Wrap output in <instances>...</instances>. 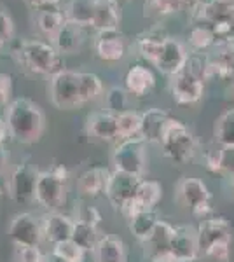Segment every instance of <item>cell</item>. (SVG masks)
<instances>
[{"instance_id": "cell-1", "label": "cell", "mask_w": 234, "mask_h": 262, "mask_svg": "<svg viewBox=\"0 0 234 262\" xmlns=\"http://www.w3.org/2000/svg\"><path fill=\"white\" fill-rule=\"evenodd\" d=\"M4 111V119L12 140L23 145H32L40 140L46 129V116L35 101L27 96H19L11 100Z\"/></svg>"}, {"instance_id": "cell-2", "label": "cell", "mask_w": 234, "mask_h": 262, "mask_svg": "<svg viewBox=\"0 0 234 262\" xmlns=\"http://www.w3.org/2000/svg\"><path fill=\"white\" fill-rule=\"evenodd\" d=\"M12 58L18 63L19 69L39 75H53L59 74L63 69L61 53L54 48L51 42L44 40H21L12 48Z\"/></svg>"}, {"instance_id": "cell-3", "label": "cell", "mask_w": 234, "mask_h": 262, "mask_svg": "<svg viewBox=\"0 0 234 262\" xmlns=\"http://www.w3.org/2000/svg\"><path fill=\"white\" fill-rule=\"evenodd\" d=\"M199 253L205 257L227 262L231 255V224L222 215H210L198 224Z\"/></svg>"}, {"instance_id": "cell-4", "label": "cell", "mask_w": 234, "mask_h": 262, "mask_svg": "<svg viewBox=\"0 0 234 262\" xmlns=\"http://www.w3.org/2000/svg\"><path fill=\"white\" fill-rule=\"evenodd\" d=\"M161 150L175 164H189L196 156V138L187 126L178 119H169L161 138Z\"/></svg>"}, {"instance_id": "cell-5", "label": "cell", "mask_w": 234, "mask_h": 262, "mask_svg": "<svg viewBox=\"0 0 234 262\" xmlns=\"http://www.w3.org/2000/svg\"><path fill=\"white\" fill-rule=\"evenodd\" d=\"M148 154H147V142L143 137H131L124 138L116 145L112 152V164L114 170L130 173L138 179H142L147 170Z\"/></svg>"}, {"instance_id": "cell-6", "label": "cell", "mask_w": 234, "mask_h": 262, "mask_svg": "<svg viewBox=\"0 0 234 262\" xmlns=\"http://www.w3.org/2000/svg\"><path fill=\"white\" fill-rule=\"evenodd\" d=\"M51 103L59 111H72L84 105L80 90V72L61 70L49 81Z\"/></svg>"}, {"instance_id": "cell-7", "label": "cell", "mask_w": 234, "mask_h": 262, "mask_svg": "<svg viewBox=\"0 0 234 262\" xmlns=\"http://www.w3.org/2000/svg\"><path fill=\"white\" fill-rule=\"evenodd\" d=\"M40 171L32 163H21L11 171L7 180V194L18 205H28L35 201L37 182Z\"/></svg>"}, {"instance_id": "cell-8", "label": "cell", "mask_w": 234, "mask_h": 262, "mask_svg": "<svg viewBox=\"0 0 234 262\" xmlns=\"http://www.w3.org/2000/svg\"><path fill=\"white\" fill-rule=\"evenodd\" d=\"M177 191H178V200L184 203L185 206H189L193 215L199 217L201 221L210 217L211 194L205 182L194 179V177H185V179L180 180Z\"/></svg>"}, {"instance_id": "cell-9", "label": "cell", "mask_w": 234, "mask_h": 262, "mask_svg": "<svg viewBox=\"0 0 234 262\" xmlns=\"http://www.w3.org/2000/svg\"><path fill=\"white\" fill-rule=\"evenodd\" d=\"M67 184L69 182L58 179L51 170L40 171L35 191V203H39L48 212H58L67 203V191H69Z\"/></svg>"}, {"instance_id": "cell-10", "label": "cell", "mask_w": 234, "mask_h": 262, "mask_svg": "<svg viewBox=\"0 0 234 262\" xmlns=\"http://www.w3.org/2000/svg\"><path fill=\"white\" fill-rule=\"evenodd\" d=\"M7 234H9L11 242L19 247H39L44 239L40 219L28 212L18 213L11 219Z\"/></svg>"}, {"instance_id": "cell-11", "label": "cell", "mask_w": 234, "mask_h": 262, "mask_svg": "<svg viewBox=\"0 0 234 262\" xmlns=\"http://www.w3.org/2000/svg\"><path fill=\"white\" fill-rule=\"evenodd\" d=\"M172 96L178 105H193L198 103L205 95V81L194 75L193 72L184 69L180 74L172 77Z\"/></svg>"}, {"instance_id": "cell-12", "label": "cell", "mask_w": 234, "mask_h": 262, "mask_svg": "<svg viewBox=\"0 0 234 262\" xmlns=\"http://www.w3.org/2000/svg\"><path fill=\"white\" fill-rule=\"evenodd\" d=\"M187 60H189V53H187L185 46L175 37H168L164 40L163 49H161V54L154 67L161 74L173 77L185 69Z\"/></svg>"}, {"instance_id": "cell-13", "label": "cell", "mask_w": 234, "mask_h": 262, "mask_svg": "<svg viewBox=\"0 0 234 262\" xmlns=\"http://www.w3.org/2000/svg\"><path fill=\"white\" fill-rule=\"evenodd\" d=\"M140 180L142 179L130 175V173L114 170L110 173V180L107 185V191H105V196H107L110 205L116 210H119L126 201L133 200Z\"/></svg>"}, {"instance_id": "cell-14", "label": "cell", "mask_w": 234, "mask_h": 262, "mask_svg": "<svg viewBox=\"0 0 234 262\" xmlns=\"http://www.w3.org/2000/svg\"><path fill=\"white\" fill-rule=\"evenodd\" d=\"M95 53L101 61L117 63L124 58L126 40L124 35L117 30H103L96 32L95 37Z\"/></svg>"}, {"instance_id": "cell-15", "label": "cell", "mask_w": 234, "mask_h": 262, "mask_svg": "<svg viewBox=\"0 0 234 262\" xmlns=\"http://www.w3.org/2000/svg\"><path fill=\"white\" fill-rule=\"evenodd\" d=\"M42 232L44 239L53 245L72 239V232L75 227V219L61 212H48L42 215Z\"/></svg>"}, {"instance_id": "cell-16", "label": "cell", "mask_w": 234, "mask_h": 262, "mask_svg": "<svg viewBox=\"0 0 234 262\" xmlns=\"http://www.w3.org/2000/svg\"><path fill=\"white\" fill-rule=\"evenodd\" d=\"M86 131L91 138L100 142H116L119 140L117 116L109 111L91 112L86 119Z\"/></svg>"}, {"instance_id": "cell-17", "label": "cell", "mask_w": 234, "mask_h": 262, "mask_svg": "<svg viewBox=\"0 0 234 262\" xmlns=\"http://www.w3.org/2000/svg\"><path fill=\"white\" fill-rule=\"evenodd\" d=\"M169 252L178 260H196L199 255L198 232L190 226L175 227V234L169 243Z\"/></svg>"}, {"instance_id": "cell-18", "label": "cell", "mask_w": 234, "mask_h": 262, "mask_svg": "<svg viewBox=\"0 0 234 262\" xmlns=\"http://www.w3.org/2000/svg\"><path fill=\"white\" fill-rule=\"evenodd\" d=\"M169 114L163 108L151 107L145 112H142V129L140 137L145 138L147 143H161V138L164 135V129L169 122Z\"/></svg>"}, {"instance_id": "cell-19", "label": "cell", "mask_w": 234, "mask_h": 262, "mask_svg": "<svg viewBox=\"0 0 234 262\" xmlns=\"http://www.w3.org/2000/svg\"><path fill=\"white\" fill-rule=\"evenodd\" d=\"M110 171L105 166H93L79 177L77 180V191L82 196L98 198L107 191V185L110 180Z\"/></svg>"}, {"instance_id": "cell-20", "label": "cell", "mask_w": 234, "mask_h": 262, "mask_svg": "<svg viewBox=\"0 0 234 262\" xmlns=\"http://www.w3.org/2000/svg\"><path fill=\"white\" fill-rule=\"evenodd\" d=\"M51 44L61 54H75L79 53L84 44V28L77 23L67 19L59 28L56 35L51 39Z\"/></svg>"}, {"instance_id": "cell-21", "label": "cell", "mask_w": 234, "mask_h": 262, "mask_svg": "<svg viewBox=\"0 0 234 262\" xmlns=\"http://www.w3.org/2000/svg\"><path fill=\"white\" fill-rule=\"evenodd\" d=\"M156 86V77L152 74V70L148 67L143 65H133L124 75V88L127 90L131 96H142L148 95L152 91V88Z\"/></svg>"}, {"instance_id": "cell-22", "label": "cell", "mask_w": 234, "mask_h": 262, "mask_svg": "<svg viewBox=\"0 0 234 262\" xmlns=\"http://www.w3.org/2000/svg\"><path fill=\"white\" fill-rule=\"evenodd\" d=\"M121 18L122 14L119 0H96L95 19H93V28L96 32L117 30Z\"/></svg>"}, {"instance_id": "cell-23", "label": "cell", "mask_w": 234, "mask_h": 262, "mask_svg": "<svg viewBox=\"0 0 234 262\" xmlns=\"http://www.w3.org/2000/svg\"><path fill=\"white\" fill-rule=\"evenodd\" d=\"M93 253L96 262H124L126 245L116 234H101Z\"/></svg>"}, {"instance_id": "cell-24", "label": "cell", "mask_w": 234, "mask_h": 262, "mask_svg": "<svg viewBox=\"0 0 234 262\" xmlns=\"http://www.w3.org/2000/svg\"><path fill=\"white\" fill-rule=\"evenodd\" d=\"M169 35H166L163 30H148L142 35H138L137 39V48L138 53L142 54V58H145L148 63L156 65L157 58L161 54V49H163L164 40L168 39Z\"/></svg>"}, {"instance_id": "cell-25", "label": "cell", "mask_w": 234, "mask_h": 262, "mask_svg": "<svg viewBox=\"0 0 234 262\" xmlns=\"http://www.w3.org/2000/svg\"><path fill=\"white\" fill-rule=\"evenodd\" d=\"M157 224H159V215L152 208V210H142V212L137 213L135 217H131L130 221H127V227L133 232L135 238H138L140 242L145 243L152 236Z\"/></svg>"}, {"instance_id": "cell-26", "label": "cell", "mask_w": 234, "mask_h": 262, "mask_svg": "<svg viewBox=\"0 0 234 262\" xmlns=\"http://www.w3.org/2000/svg\"><path fill=\"white\" fill-rule=\"evenodd\" d=\"M95 6L96 0H70L67 4L65 18L77 23L82 28H93V19H95Z\"/></svg>"}, {"instance_id": "cell-27", "label": "cell", "mask_w": 234, "mask_h": 262, "mask_svg": "<svg viewBox=\"0 0 234 262\" xmlns=\"http://www.w3.org/2000/svg\"><path fill=\"white\" fill-rule=\"evenodd\" d=\"M65 21H67L65 12H61L58 7L37 11V16H35L37 28H39V32L42 33V35L48 37V39H53V37L56 35L58 30L63 27Z\"/></svg>"}, {"instance_id": "cell-28", "label": "cell", "mask_w": 234, "mask_h": 262, "mask_svg": "<svg viewBox=\"0 0 234 262\" xmlns=\"http://www.w3.org/2000/svg\"><path fill=\"white\" fill-rule=\"evenodd\" d=\"M189 48L194 53H201V51H208L215 46L217 37L210 25L206 23H196L189 30Z\"/></svg>"}, {"instance_id": "cell-29", "label": "cell", "mask_w": 234, "mask_h": 262, "mask_svg": "<svg viewBox=\"0 0 234 262\" xmlns=\"http://www.w3.org/2000/svg\"><path fill=\"white\" fill-rule=\"evenodd\" d=\"M135 198H137V201L143 206V208L152 210L157 203L161 201V198H163V187H161V184L156 180L142 179L138 182Z\"/></svg>"}, {"instance_id": "cell-30", "label": "cell", "mask_w": 234, "mask_h": 262, "mask_svg": "<svg viewBox=\"0 0 234 262\" xmlns=\"http://www.w3.org/2000/svg\"><path fill=\"white\" fill-rule=\"evenodd\" d=\"M173 234H175V227L169 226V224L164 221H159L154 232H152V236L145 242V245L148 247V255L157 253V252L169 250V243H172Z\"/></svg>"}, {"instance_id": "cell-31", "label": "cell", "mask_w": 234, "mask_h": 262, "mask_svg": "<svg viewBox=\"0 0 234 262\" xmlns=\"http://www.w3.org/2000/svg\"><path fill=\"white\" fill-rule=\"evenodd\" d=\"M215 142L222 147H234V108L220 114L215 121Z\"/></svg>"}, {"instance_id": "cell-32", "label": "cell", "mask_w": 234, "mask_h": 262, "mask_svg": "<svg viewBox=\"0 0 234 262\" xmlns=\"http://www.w3.org/2000/svg\"><path fill=\"white\" fill-rule=\"evenodd\" d=\"M100 232H98L96 226H91V224H84L75 221V227L74 232H72V239L79 245L82 250L86 252H95L96 243L100 239Z\"/></svg>"}, {"instance_id": "cell-33", "label": "cell", "mask_w": 234, "mask_h": 262, "mask_svg": "<svg viewBox=\"0 0 234 262\" xmlns=\"http://www.w3.org/2000/svg\"><path fill=\"white\" fill-rule=\"evenodd\" d=\"M117 126H119V140L131 137H140L142 129V114L137 111H126L117 116Z\"/></svg>"}, {"instance_id": "cell-34", "label": "cell", "mask_w": 234, "mask_h": 262, "mask_svg": "<svg viewBox=\"0 0 234 262\" xmlns=\"http://www.w3.org/2000/svg\"><path fill=\"white\" fill-rule=\"evenodd\" d=\"M182 7H185L182 0H145L143 4L145 16L151 18H164V16L175 14L182 11Z\"/></svg>"}, {"instance_id": "cell-35", "label": "cell", "mask_w": 234, "mask_h": 262, "mask_svg": "<svg viewBox=\"0 0 234 262\" xmlns=\"http://www.w3.org/2000/svg\"><path fill=\"white\" fill-rule=\"evenodd\" d=\"M127 105H130V93H127L126 88L114 86L105 93V107H107L105 111L119 116V114L130 111Z\"/></svg>"}, {"instance_id": "cell-36", "label": "cell", "mask_w": 234, "mask_h": 262, "mask_svg": "<svg viewBox=\"0 0 234 262\" xmlns=\"http://www.w3.org/2000/svg\"><path fill=\"white\" fill-rule=\"evenodd\" d=\"M234 75V63L220 60L215 56H208L206 63V81H225Z\"/></svg>"}, {"instance_id": "cell-37", "label": "cell", "mask_w": 234, "mask_h": 262, "mask_svg": "<svg viewBox=\"0 0 234 262\" xmlns=\"http://www.w3.org/2000/svg\"><path fill=\"white\" fill-rule=\"evenodd\" d=\"M80 90H82L84 103L91 100H96L103 93V82L93 72H80Z\"/></svg>"}, {"instance_id": "cell-38", "label": "cell", "mask_w": 234, "mask_h": 262, "mask_svg": "<svg viewBox=\"0 0 234 262\" xmlns=\"http://www.w3.org/2000/svg\"><path fill=\"white\" fill-rule=\"evenodd\" d=\"M53 252L65 262H84V259H86V250H82L74 239H67V242L53 245Z\"/></svg>"}, {"instance_id": "cell-39", "label": "cell", "mask_w": 234, "mask_h": 262, "mask_svg": "<svg viewBox=\"0 0 234 262\" xmlns=\"http://www.w3.org/2000/svg\"><path fill=\"white\" fill-rule=\"evenodd\" d=\"M12 259H14V262H42L44 255H42L39 247H19V245H14Z\"/></svg>"}, {"instance_id": "cell-40", "label": "cell", "mask_w": 234, "mask_h": 262, "mask_svg": "<svg viewBox=\"0 0 234 262\" xmlns=\"http://www.w3.org/2000/svg\"><path fill=\"white\" fill-rule=\"evenodd\" d=\"M12 37H14V21H12L9 9L0 4V40L7 44Z\"/></svg>"}, {"instance_id": "cell-41", "label": "cell", "mask_w": 234, "mask_h": 262, "mask_svg": "<svg viewBox=\"0 0 234 262\" xmlns=\"http://www.w3.org/2000/svg\"><path fill=\"white\" fill-rule=\"evenodd\" d=\"M75 221L84 222V224H91V226H100L101 222V213L98 212L95 206H89V205H79L75 208Z\"/></svg>"}, {"instance_id": "cell-42", "label": "cell", "mask_w": 234, "mask_h": 262, "mask_svg": "<svg viewBox=\"0 0 234 262\" xmlns=\"http://www.w3.org/2000/svg\"><path fill=\"white\" fill-rule=\"evenodd\" d=\"M210 27L215 33L217 40L229 39V37H232V33H234V16H231V18L217 19L214 23H210Z\"/></svg>"}, {"instance_id": "cell-43", "label": "cell", "mask_w": 234, "mask_h": 262, "mask_svg": "<svg viewBox=\"0 0 234 262\" xmlns=\"http://www.w3.org/2000/svg\"><path fill=\"white\" fill-rule=\"evenodd\" d=\"M220 173H227L234 177V147H222L220 149Z\"/></svg>"}, {"instance_id": "cell-44", "label": "cell", "mask_w": 234, "mask_h": 262, "mask_svg": "<svg viewBox=\"0 0 234 262\" xmlns=\"http://www.w3.org/2000/svg\"><path fill=\"white\" fill-rule=\"evenodd\" d=\"M12 95V77L6 72H0V107H7Z\"/></svg>"}, {"instance_id": "cell-45", "label": "cell", "mask_w": 234, "mask_h": 262, "mask_svg": "<svg viewBox=\"0 0 234 262\" xmlns=\"http://www.w3.org/2000/svg\"><path fill=\"white\" fill-rule=\"evenodd\" d=\"M205 166L208 168L210 171H215V173H220V149H208L205 152Z\"/></svg>"}, {"instance_id": "cell-46", "label": "cell", "mask_w": 234, "mask_h": 262, "mask_svg": "<svg viewBox=\"0 0 234 262\" xmlns=\"http://www.w3.org/2000/svg\"><path fill=\"white\" fill-rule=\"evenodd\" d=\"M142 210H147V208H143V206L137 201V198H133V200L126 201L124 205L119 208V212H121V215L126 219V221H130L131 217H135V215L140 213Z\"/></svg>"}, {"instance_id": "cell-47", "label": "cell", "mask_w": 234, "mask_h": 262, "mask_svg": "<svg viewBox=\"0 0 234 262\" xmlns=\"http://www.w3.org/2000/svg\"><path fill=\"white\" fill-rule=\"evenodd\" d=\"M148 260H151V262H180L169 250L152 253V255H148Z\"/></svg>"}, {"instance_id": "cell-48", "label": "cell", "mask_w": 234, "mask_h": 262, "mask_svg": "<svg viewBox=\"0 0 234 262\" xmlns=\"http://www.w3.org/2000/svg\"><path fill=\"white\" fill-rule=\"evenodd\" d=\"M51 171L54 173V175L58 177V179L69 182V177H70V171L69 168L65 166V164H53V168H51Z\"/></svg>"}, {"instance_id": "cell-49", "label": "cell", "mask_w": 234, "mask_h": 262, "mask_svg": "<svg viewBox=\"0 0 234 262\" xmlns=\"http://www.w3.org/2000/svg\"><path fill=\"white\" fill-rule=\"evenodd\" d=\"M7 164H9V152L4 145H0V177L6 173Z\"/></svg>"}, {"instance_id": "cell-50", "label": "cell", "mask_w": 234, "mask_h": 262, "mask_svg": "<svg viewBox=\"0 0 234 262\" xmlns=\"http://www.w3.org/2000/svg\"><path fill=\"white\" fill-rule=\"evenodd\" d=\"M7 137H11L9 128H7V122H6L4 117H0V145H4V143H6Z\"/></svg>"}, {"instance_id": "cell-51", "label": "cell", "mask_w": 234, "mask_h": 262, "mask_svg": "<svg viewBox=\"0 0 234 262\" xmlns=\"http://www.w3.org/2000/svg\"><path fill=\"white\" fill-rule=\"evenodd\" d=\"M59 0H37V11L42 9H51V7H56Z\"/></svg>"}, {"instance_id": "cell-52", "label": "cell", "mask_w": 234, "mask_h": 262, "mask_svg": "<svg viewBox=\"0 0 234 262\" xmlns=\"http://www.w3.org/2000/svg\"><path fill=\"white\" fill-rule=\"evenodd\" d=\"M42 262H65V260H63L61 257H58L54 252H51V253H48V255H44Z\"/></svg>"}, {"instance_id": "cell-53", "label": "cell", "mask_w": 234, "mask_h": 262, "mask_svg": "<svg viewBox=\"0 0 234 262\" xmlns=\"http://www.w3.org/2000/svg\"><path fill=\"white\" fill-rule=\"evenodd\" d=\"M23 2L27 4V6L32 7V9H35V11H37V0H23Z\"/></svg>"}, {"instance_id": "cell-54", "label": "cell", "mask_w": 234, "mask_h": 262, "mask_svg": "<svg viewBox=\"0 0 234 262\" xmlns=\"http://www.w3.org/2000/svg\"><path fill=\"white\" fill-rule=\"evenodd\" d=\"M229 191H231V198H232V201H234V177L231 179V189H229Z\"/></svg>"}, {"instance_id": "cell-55", "label": "cell", "mask_w": 234, "mask_h": 262, "mask_svg": "<svg viewBox=\"0 0 234 262\" xmlns=\"http://www.w3.org/2000/svg\"><path fill=\"white\" fill-rule=\"evenodd\" d=\"M182 2H184V6H187V7H189V6H190V4H193V2H194V0H182Z\"/></svg>"}, {"instance_id": "cell-56", "label": "cell", "mask_w": 234, "mask_h": 262, "mask_svg": "<svg viewBox=\"0 0 234 262\" xmlns=\"http://www.w3.org/2000/svg\"><path fill=\"white\" fill-rule=\"evenodd\" d=\"M4 46H6V42H4V40H0V51L4 49Z\"/></svg>"}, {"instance_id": "cell-57", "label": "cell", "mask_w": 234, "mask_h": 262, "mask_svg": "<svg viewBox=\"0 0 234 262\" xmlns=\"http://www.w3.org/2000/svg\"><path fill=\"white\" fill-rule=\"evenodd\" d=\"M196 260H198V259H196ZM196 260H180V262H196Z\"/></svg>"}, {"instance_id": "cell-58", "label": "cell", "mask_w": 234, "mask_h": 262, "mask_svg": "<svg viewBox=\"0 0 234 262\" xmlns=\"http://www.w3.org/2000/svg\"><path fill=\"white\" fill-rule=\"evenodd\" d=\"M0 196H2V187H0Z\"/></svg>"}, {"instance_id": "cell-59", "label": "cell", "mask_w": 234, "mask_h": 262, "mask_svg": "<svg viewBox=\"0 0 234 262\" xmlns=\"http://www.w3.org/2000/svg\"><path fill=\"white\" fill-rule=\"evenodd\" d=\"M232 91H234V90H232Z\"/></svg>"}]
</instances>
